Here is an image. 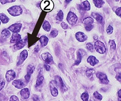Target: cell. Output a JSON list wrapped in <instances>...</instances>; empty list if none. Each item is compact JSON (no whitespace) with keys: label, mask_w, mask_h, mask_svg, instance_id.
<instances>
[{"label":"cell","mask_w":121,"mask_h":101,"mask_svg":"<svg viewBox=\"0 0 121 101\" xmlns=\"http://www.w3.org/2000/svg\"><path fill=\"white\" fill-rule=\"evenodd\" d=\"M28 55V53L27 50H24L20 54L19 56V59L18 60V62L17 63V65H19L22 64L24 61L25 60L27 59Z\"/></svg>","instance_id":"obj_10"},{"label":"cell","mask_w":121,"mask_h":101,"mask_svg":"<svg viewBox=\"0 0 121 101\" xmlns=\"http://www.w3.org/2000/svg\"><path fill=\"white\" fill-rule=\"evenodd\" d=\"M109 45L110 46V48L112 49H113L114 50L116 49V44L115 43V42L113 41V40H110L108 42Z\"/></svg>","instance_id":"obj_30"},{"label":"cell","mask_w":121,"mask_h":101,"mask_svg":"<svg viewBox=\"0 0 121 101\" xmlns=\"http://www.w3.org/2000/svg\"><path fill=\"white\" fill-rule=\"evenodd\" d=\"M71 1H72V0H65V2H66V3H68L71 2Z\"/></svg>","instance_id":"obj_47"},{"label":"cell","mask_w":121,"mask_h":101,"mask_svg":"<svg viewBox=\"0 0 121 101\" xmlns=\"http://www.w3.org/2000/svg\"><path fill=\"white\" fill-rule=\"evenodd\" d=\"M87 61L88 63H90L91 65H92V66H95V65L97 64L99 62L98 60L95 56H89L87 59Z\"/></svg>","instance_id":"obj_15"},{"label":"cell","mask_w":121,"mask_h":101,"mask_svg":"<svg viewBox=\"0 0 121 101\" xmlns=\"http://www.w3.org/2000/svg\"><path fill=\"white\" fill-rule=\"evenodd\" d=\"M21 95L22 97L24 99L29 98L30 96V91L27 88H24L21 91Z\"/></svg>","instance_id":"obj_16"},{"label":"cell","mask_w":121,"mask_h":101,"mask_svg":"<svg viewBox=\"0 0 121 101\" xmlns=\"http://www.w3.org/2000/svg\"><path fill=\"white\" fill-rule=\"evenodd\" d=\"M95 48L98 53L101 54H104L107 50L104 44L100 41H96L95 42Z\"/></svg>","instance_id":"obj_2"},{"label":"cell","mask_w":121,"mask_h":101,"mask_svg":"<svg viewBox=\"0 0 121 101\" xmlns=\"http://www.w3.org/2000/svg\"><path fill=\"white\" fill-rule=\"evenodd\" d=\"M12 85L18 89H21L25 86L24 83L21 80H16L13 81Z\"/></svg>","instance_id":"obj_14"},{"label":"cell","mask_w":121,"mask_h":101,"mask_svg":"<svg viewBox=\"0 0 121 101\" xmlns=\"http://www.w3.org/2000/svg\"><path fill=\"white\" fill-rule=\"evenodd\" d=\"M16 1V0H0V2L3 4H5L7 3H12Z\"/></svg>","instance_id":"obj_36"},{"label":"cell","mask_w":121,"mask_h":101,"mask_svg":"<svg viewBox=\"0 0 121 101\" xmlns=\"http://www.w3.org/2000/svg\"><path fill=\"white\" fill-rule=\"evenodd\" d=\"M116 14L121 18V7L118 8L115 11Z\"/></svg>","instance_id":"obj_37"},{"label":"cell","mask_w":121,"mask_h":101,"mask_svg":"<svg viewBox=\"0 0 121 101\" xmlns=\"http://www.w3.org/2000/svg\"><path fill=\"white\" fill-rule=\"evenodd\" d=\"M8 13L11 16L16 17L21 15L22 13V10L19 6H13L8 9Z\"/></svg>","instance_id":"obj_1"},{"label":"cell","mask_w":121,"mask_h":101,"mask_svg":"<svg viewBox=\"0 0 121 101\" xmlns=\"http://www.w3.org/2000/svg\"></svg>","instance_id":"obj_50"},{"label":"cell","mask_w":121,"mask_h":101,"mask_svg":"<svg viewBox=\"0 0 121 101\" xmlns=\"http://www.w3.org/2000/svg\"><path fill=\"white\" fill-rule=\"evenodd\" d=\"M93 27H94L93 25H90V26H85V29L87 31H90L93 29Z\"/></svg>","instance_id":"obj_40"},{"label":"cell","mask_w":121,"mask_h":101,"mask_svg":"<svg viewBox=\"0 0 121 101\" xmlns=\"http://www.w3.org/2000/svg\"><path fill=\"white\" fill-rule=\"evenodd\" d=\"M118 101H121V89L119 90L118 93Z\"/></svg>","instance_id":"obj_45"},{"label":"cell","mask_w":121,"mask_h":101,"mask_svg":"<svg viewBox=\"0 0 121 101\" xmlns=\"http://www.w3.org/2000/svg\"><path fill=\"white\" fill-rule=\"evenodd\" d=\"M5 97L4 95L2 93H0V101H4L5 100Z\"/></svg>","instance_id":"obj_44"},{"label":"cell","mask_w":121,"mask_h":101,"mask_svg":"<svg viewBox=\"0 0 121 101\" xmlns=\"http://www.w3.org/2000/svg\"><path fill=\"white\" fill-rule=\"evenodd\" d=\"M67 21L72 25H75L78 21V17L73 12H69L67 16Z\"/></svg>","instance_id":"obj_3"},{"label":"cell","mask_w":121,"mask_h":101,"mask_svg":"<svg viewBox=\"0 0 121 101\" xmlns=\"http://www.w3.org/2000/svg\"><path fill=\"white\" fill-rule=\"evenodd\" d=\"M44 77L43 76H40L38 77L37 80H36V85L38 86H39L40 85H41L42 83L44 81Z\"/></svg>","instance_id":"obj_27"},{"label":"cell","mask_w":121,"mask_h":101,"mask_svg":"<svg viewBox=\"0 0 121 101\" xmlns=\"http://www.w3.org/2000/svg\"><path fill=\"white\" fill-rule=\"evenodd\" d=\"M76 37L77 40L80 42H83L87 39V35L82 32H78L76 34Z\"/></svg>","instance_id":"obj_11"},{"label":"cell","mask_w":121,"mask_h":101,"mask_svg":"<svg viewBox=\"0 0 121 101\" xmlns=\"http://www.w3.org/2000/svg\"><path fill=\"white\" fill-rule=\"evenodd\" d=\"M10 35H11V33L9 31V30L5 29H4L2 31L1 34V36L3 39H6L9 38L10 36Z\"/></svg>","instance_id":"obj_20"},{"label":"cell","mask_w":121,"mask_h":101,"mask_svg":"<svg viewBox=\"0 0 121 101\" xmlns=\"http://www.w3.org/2000/svg\"><path fill=\"white\" fill-rule=\"evenodd\" d=\"M42 26L44 29L47 32H49L50 30V29H51V26H50L49 22L47 21H44Z\"/></svg>","instance_id":"obj_25"},{"label":"cell","mask_w":121,"mask_h":101,"mask_svg":"<svg viewBox=\"0 0 121 101\" xmlns=\"http://www.w3.org/2000/svg\"><path fill=\"white\" fill-rule=\"evenodd\" d=\"M92 16L95 19L96 21L99 23L101 24L103 23V17L99 15L98 13H92Z\"/></svg>","instance_id":"obj_18"},{"label":"cell","mask_w":121,"mask_h":101,"mask_svg":"<svg viewBox=\"0 0 121 101\" xmlns=\"http://www.w3.org/2000/svg\"><path fill=\"white\" fill-rule=\"evenodd\" d=\"M22 39L21 35L18 33H14L12 35V37L10 39V43H17L20 41Z\"/></svg>","instance_id":"obj_13"},{"label":"cell","mask_w":121,"mask_h":101,"mask_svg":"<svg viewBox=\"0 0 121 101\" xmlns=\"http://www.w3.org/2000/svg\"><path fill=\"white\" fill-rule=\"evenodd\" d=\"M58 34V32L57 30H53L50 33V36L52 37H56Z\"/></svg>","instance_id":"obj_34"},{"label":"cell","mask_w":121,"mask_h":101,"mask_svg":"<svg viewBox=\"0 0 121 101\" xmlns=\"http://www.w3.org/2000/svg\"><path fill=\"white\" fill-rule=\"evenodd\" d=\"M9 101H19V100L18 97H17L16 96L13 95L10 98Z\"/></svg>","instance_id":"obj_38"},{"label":"cell","mask_w":121,"mask_h":101,"mask_svg":"<svg viewBox=\"0 0 121 101\" xmlns=\"http://www.w3.org/2000/svg\"><path fill=\"white\" fill-rule=\"evenodd\" d=\"M82 55L79 51L77 53V59L76 61V62L75 63L74 65H78L80 63H81L82 61Z\"/></svg>","instance_id":"obj_26"},{"label":"cell","mask_w":121,"mask_h":101,"mask_svg":"<svg viewBox=\"0 0 121 101\" xmlns=\"http://www.w3.org/2000/svg\"><path fill=\"white\" fill-rule=\"evenodd\" d=\"M56 84L55 81H52L50 83V88L51 93L53 96L56 97L58 95V90L56 88Z\"/></svg>","instance_id":"obj_7"},{"label":"cell","mask_w":121,"mask_h":101,"mask_svg":"<svg viewBox=\"0 0 121 101\" xmlns=\"http://www.w3.org/2000/svg\"><path fill=\"white\" fill-rule=\"evenodd\" d=\"M22 27V24L21 23H15L11 25L8 29L14 33H18L21 31Z\"/></svg>","instance_id":"obj_6"},{"label":"cell","mask_w":121,"mask_h":101,"mask_svg":"<svg viewBox=\"0 0 121 101\" xmlns=\"http://www.w3.org/2000/svg\"><path fill=\"white\" fill-rule=\"evenodd\" d=\"M39 41L42 46H47L48 43V39L47 36L43 35V36H41V37L40 38Z\"/></svg>","instance_id":"obj_19"},{"label":"cell","mask_w":121,"mask_h":101,"mask_svg":"<svg viewBox=\"0 0 121 101\" xmlns=\"http://www.w3.org/2000/svg\"><path fill=\"white\" fill-rule=\"evenodd\" d=\"M33 99L34 101H40L38 97L36 95H34L33 97Z\"/></svg>","instance_id":"obj_43"},{"label":"cell","mask_w":121,"mask_h":101,"mask_svg":"<svg viewBox=\"0 0 121 101\" xmlns=\"http://www.w3.org/2000/svg\"><path fill=\"white\" fill-rule=\"evenodd\" d=\"M16 75L15 71L12 70H9L6 72L5 75V78L7 82H10L14 80L16 77Z\"/></svg>","instance_id":"obj_9"},{"label":"cell","mask_w":121,"mask_h":101,"mask_svg":"<svg viewBox=\"0 0 121 101\" xmlns=\"http://www.w3.org/2000/svg\"><path fill=\"white\" fill-rule=\"evenodd\" d=\"M94 96L96 99H97L100 101L102 100V96L101 94H100L97 92H95L94 93Z\"/></svg>","instance_id":"obj_32"},{"label":"cell","mask_w":121,"mask_h":101,"mask_svg":"<svg viewBox=\"0 0 121 101\" xmlns=\"http://www.w3.org/2000/svg\"><path fill=\"white\" fill-rule=\"evenodd\" d=\"M5 83L4 81H2L0 82V90H1L4 87Z\"/></svg>","instance_id":"obj_42"},{"label":"cell","mask_w":121,"mask_h":101,"mask_svg":"<svg viewBox=\"0 0 121 101\" xmlns=\"http://www.w3.org/2000/svg\"><path fill=\"white\" fill-rule=\"evenodd\" d=\"M95 73V70L93 69H90L87 70L86 71V75L88 77H90L91 76H92L93 75H94Z\"/></svg>","instance_id":"obj_31"},{"label":"cell","mask_w":121,"mask_h":101,"mask_svg":"<svg viewBox=\"0 0 121 101\" xmlns=\"http://www.w3.org/2000/svg\"><path fill=\"white\" fill-rule=\"evenodd\" d=\"M81 98L83 101H89V94L87 92L83 93L81 95Z\"/></svg>","instance_id":"obj_29"},{"label":"cell","mask_w":121,"mask_h":101,"mask_svg":"<svg viewBox=\"0 0 121 101\" xmlns=\"http://www.w3.org/2000/svg\"><path fill=\"white\" fill-rule=\"evenodd\" d=\"M86 48L91 52H93L94 51V46L91 43H88L86 45Z\"/></svg>","instance_id":"obj_33"},{"label":"cell","mask_w":121,"mask_h":101,"mask_svg":"<svg viewBox=\"0 0 121 101\" xmlns=\"http://www.w3.org/2000/svg\"></svg>","instance_id":"obj_49"},{"label":"cell","mask_w":121,"mask_h":101,"mask_svg":"<svg viewBox=\"0 0 121 101\" xmlns=\"http://www.w3.org/2000/svg\"><path fill=\"white\" fill-rule=\"evenodd\" d=\"M44 67L45 68V69L47 71H49L50 70V67L49 65L46 64H44Z\"/></svg>","instance_id":"obj_46"},{"label":"cell","mask_w":121,"mask_h":101,"mask_svg":"<svg viewBox=\"0 0 121 101\" xmlns=\"http://www.w3.org/2000/svg\"><path fill=\"white\" fill-rule=\"evenodd\" d=\"M42 58L47 64H50L53 62V58L49 53H44L41 55Z\"/></svg>","instance_id":"obj_8"},{"label":"cell","mask_w":121,"mask_h":101,"mask_svg":"<svg viewBox=\"0 0 121 101\" xmlns=\"http://www.w3.org/2000/svg\"><path fill=\"white\" fill-rule=\"evenodd\" d=\"M35 70V67L33 64H30L27 67V74L26 75L31 76V75L34 73Z\"/></svg>","instance_id":"obj_22"},{"label":"cell","mask_w":121,"mask_h":101,"mask_svg":"<svg viewBox=\"0 0 121 101\" xmlns=\"http://www.w3.org/2000/svg\"><path fill=\"white\" fill-rule=\"evenodd\" d=\"M83 22L85 25V26L93 25L94 23V19L92 17H88L84 19Z\"/></svg>","instance_id":"obj_21"},{"label":"cell","mask_w":121,"mask_h":101,"mask_svg":"<svg viewBox=\"0 0 121 101\" xmlns=\"http://www.w3.org/2000/svg\"><path fill=\"white\" fill-rule=\"evenodd\" d=\"M80 7L82 10L85 11H89L91 9V5L89 2L87 1H85L82 3L80 5Z\"/></svg>","instance_id":"obj_17"},{"label":"cell","mask_w":121,"mask_h":101,"mask_svg":"<svg viewBox=\"0 0 121 101\" xmlns=\"http://www.w3.org/2000/svg\"><path fill=\"white\" fill-rule=\"evenodd\" d=\"M27 42V39L25 38L23 40H21V41L17 43L14 46V48L15 50H19L22 48L26 45Z\"/></svg>","instance_id":"obj_12"},{"label":"cell","mask_w":121,"mask_h":101,"mask_svg":"<svg viewBox=\"0 0 121 101\" xmlns=\"http://www.w3.org/2000/svg\"><path fill=\"white\" fill-rule=\"evenodd\" d=\"M61 26H62V27L64 29H67L68 28V25H67L66 23H65V22H63L61 23Z\"/></svg>","instance_id":"obj_41"},{"label":"cell","mask_w":121,"mask_h":101,"mask_svg":"<svg viewBox=\"0 0 121 101\" xmlns=\"http://www.w3.org/2000/svg\"><path fill=\"white\" fill-rule=\"evenodd\" d=\"M64 18V13L62 10H60L57 16V19L59 21H62Z\"/></svg>","instance_id":"obj_28"},{"label":"cell","mask_w":121,"mask_h":101,"mask_svg":"<svg viewBox=\"0 0 121 101\" xmlns=\"http://www.w3.org/2000/svg\"><path fill=\"white\" fill-rule=\"evenodd\" d=\"M93 2L95 6L99 8L102 7L103 5L105 4V2L102 0H93Z\"/></svg>","instance_id":"obj_24"},{"label":"cell","mask_w":121,"mask_h":101,"mask_svg":"<svg viewBox=\"0 0 121 101\" xmlns=\"http://www.w3.org/2000/svg\"><path fill=\"white\" fill-rule=\"evenodd\" d=\"M96 77L99 80V81L101 83L104 84H107L109 82V80L108 79L107 76L106 74L101 73L98 72L96 74Z\"/></svg>","instance_id":"obj_5"},{"label":"cell","mask_w":121,"mask_h":101,"mask_svg":"<svg viewBox=\"0 0 121 101\" xmlns=\"http://www.w3.org/2000/svg\"><path fill=\"white\" fill-rule=\"evenodd\" d=\"M113 28L112 26H108L107 29V32L108 34H112L113 32Z\"/></svg>","instance_id":"obj_35"},{"label":"cell","mask_w":121,"mask_h":101,"mask_svg":"<svg viewBox=\"0 0 121 101\" xmlns=\"http://www.w3.org/2000/svg\"><path fill=\"white\" fill-rule=\"evenodd\" d=\"M116 78L119 82H121V72H119L117 74L116 76Z\"/></svg>","instance_id":"obj_39"},{"label":"cell","mask_w":121,"mask_h":101,"mask_svg":"<svg viewBox=\"0 0 121 101\" xmlns=\"http://www.w3.org/2000/svg\"><path fill=\"white\" fill-rule=\"evenodd\" d=\"M0 25H1V21H0Z\"/></svg>","instance_id":"obj_48"},{"label":"cell","mask_w":121,"mask_h":101,"mask_svg":"<svg viewBox=\"0 0 121 101\" xmlns=\"http://www.w3.org/2000/svg\"><path fill=\"white\" fill-rule=\"evenodd\" d=\"M55 81L56 82L57 86L59 87L61 89V91L63 92H65L66 90L67 89L66 87L65 86L63 83V81L61 77L59 76H56L55 77Z\"/></svg>","instance_id":"obj_4"},{"label":"cell","mask_w":121,"mask_h":101,"mask_svg":"<svg viewBox=\"0 0 121 101\" xmlns=\"http://www.w3.org/2000/svg\"><path fill=\"white\" fill-rule=\"evenodd\" d=\"M0 20L4 24L7 23L9 21V18L3 13L0 14Z\"/></svg>","instance_id":"obj_23"}]
</instances>
